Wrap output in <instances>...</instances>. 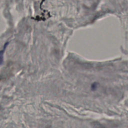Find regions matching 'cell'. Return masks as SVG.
<instances>
[{"mask_svg": "<svg viewBox=\"0 0 128 128\" xmlns=\"http://www.w3.org/2000/svg\"><path fill=\"white\" fill-rule=\"evenodd\" d=\"M9 42H6L4 44L3 48L2 50H0V65L2 64L3 62H4V54L5 52V50H6V47L8 46V45Z\"/></svg>", "mask_w": 128, "mask_h": 128, "instance_id": "obj_1", "label": "cell"}]
</instances>
